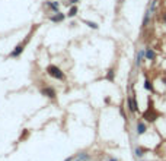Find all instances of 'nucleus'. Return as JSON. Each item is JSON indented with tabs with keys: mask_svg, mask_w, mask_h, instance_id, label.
<instances>
[{
	"mask_svg": "<svg viewBox=\"0 0 166 161\" xmlns=\"http://www.w3.org/2000/svg\"><path fill=\"white\" fill-rule=\"evenodd\" d=\"M160 116H162V114H160V113L155 109V106H153V100L149 97V106H147V109L141 113V119L144 121H149V123H155Z\"/></svg>",
	"mask_w": 166,
	"mask_h": 161,
	"instance_id": "nucleus-1",
	"label": "nucleus"
},
{
	"mask_svg": "<svg viewBox=\"0 0 166 161\" xmlns=\"http://www.w3.org/2000/svg\"><path fill=\"white\" fill-rule=\"evenodd\" d=\"M47 73H48L51 78H54V79H57V80L66 79L64 72H63L58 66H55V65H48V66H47Z\"/></svg>",
	"mask_w": 166,
	"mask_h": 161,
	"instance_id": "nucleus-2",
	"label": "nucleus"
},
{
	"mask_svg": "<svg viewBox=\"0 0 166 161\" xmlns=\"http://www.w3.org/2000/svg\"><path fill=\"white\" fill-rule=\"evenodd\" d=\"M29 38H31V35H28V37L25 38V41H23V42H19V44L15 47V50L10 53V57H19V56L22 54V51H23V48H25L26 42L29 41Z\"/></svg>",
	"mask_w": 166,
	"mask_h": 161,
	"instance_id": "nucleus-3",
	"label": "nucleus"
},
{
	"mask_svg": "<svg viewBox=\"0 0 166 161\" xmlns=\"http://www.w3.org/2000/svg\"><path fill=\"white\" fill-rule=\"evenodd\" d=\"M41 94L44 97L50 98V100H55V98H57V92H55V89H54L52 86H45V88H42Z\"/></svg>",
	"mask_w": 166,
	"mask_h": 161,
	"instance_id": "nucleus-4",
	"label": "nucleus"
},
{
	"mask_svg": "<svg viewBox=\"0 0 166 161\" xmlns=\"http://www.w3.org/2000/svg\"><path fill=\"white\" fill-rule=\"evenodd\" d=\"M135 132H137L138 136L144 135V133L147 132V121H144L143 119L137 120V124H135Z\"/></svg>",
	"mask_w": 166,
	"mask_h": 161,
	"instance_id": "nucleus-5",
	"label": "nucleus"
},
{
	"mask_svg": "<svg viewBox=\"0 0 166 161\" xmlns=\"http://www.w3.org/2000/svg\"><path fill=\"white\" fill-rule=\"evenodd\" d=\"M156 57H157L156 50H153L152 47H146V50H144V59L153 62V60H156Z\"/></svg>",
	"mask_w": 166,
	"mask_h": 161,
	"instance_id": "nucleus-6",
	"label": "nucleus"
},
{
	"mask_svg": "<svg viewBox=\"0 0 166 161\" xmlns=\"http://www.w3.org/2000/svg\"><path fill=\"white\" fill-rule=\"evenodd\" d=\"M64 19H66V15L61 13V12H55L52 16H50V21H51V22H55V24H57V22H63Z\"/></svg>",
	"mask_w": 166,
	"mask_h": 161,
	"instance_id": "nucleus-7",
	"label": "nucleus"
},
{
	"mask_svg": "<svg viewBox=\"0 0 166 161\" xmlns=\"http://www.w3.org/2000/svg\"><path fill=\"white\" fill-rule=\"evenodd\" d=\"M143 88H144L146 91H149V92H155V86H153V82H152V79H149V78H144V83H143Z\"/></svg>",
	"mask_w": 166,
	"mask_h": 161,
	"instance_id": "nucleus-8",
	"label": "nucleus"
},
{
	"mask_svg": "<svg viewBox=\"0 0 166 161\" xmlns=\"http://www.w3.org/2000/svg\"><path fill=\"white\" fill-rule=\"evenodd\" d=\"M150 16H152V12H150V10H147V12L144 13V18H143V22H141V28H143V29H146V28L149 27Z\"/></svg>",
	"mask_w": 166,
	"mask_h": 161,
	"instance_id": "nucleus-9",
	"label": "nucleus"
},
{
	"mask_svg": "<svg viewBox=\"0 0 166 161\" xmlns=\"http://www.w3.org/2000/svg\"><path fill=\"white\" fill-rule=\"evenodd\" d=\"M105 79L109 80V82H114V80H115V69H114V68L108 69V72H106V75H105Z\"/></svg>",
	"mask_w": 166,
	"mask_h": 161,
	"instance_id": "nucleus-10",
	"label": "nucleus"
},
{
	"mask_svg": "<svg viewBox=\"0 0 166 161\" xmlns=\"http://www.w3.org/2000/svg\"><path fill=\"white\" fill-rule=\"evenodd\" d=\"M45 6H47L48 9H51L52 12H58V7H60L58 1H47V3H45Z\"/></svg>",
	"mask_w": 166,
	"mask_h": 161,
	"instance_id": "nucleus-11",
	"label": "nucleus"
},
{
	"mask_svg": "<svg viewBox=\"0 0 166 161\" xmlns=\"http://www.w3.org/2000/svg\"><path fill=\"white\" fill-rule=\"evenodd\" d=\"M77 12H79V7H77L76 4H72V7L69 9V12H67L66 16H69V18H74V16L77 15Z\"/></svg>",
	"mask_w": 166,
	"mask_h": 161,
	"instance_id": "nucleus-12",
	"label": "nucleus"
},
{
	"mask_svg": "<svg viewBox=\"0 0 166 161\" xmlns=\"http://www.w3.org/2000/svg\"><path fill=\"white\" fill-rule=\"evenodd\" d=\"M143 59H144V50H141V51L137 54V57H135V66H141Z\"/></svg>",
	"mask_w": 166,
	"mask_h": 161,
	"instance_id": "nucleus-13",
	"label": "nucleus"
},
{
	"mask_svg": "<svg viewBox=\"0 0 166 161\" xmlns=\"http://www.w3.org/2000/svg\"><path fill=\"white\" fill-rule=\"evenodd\" d=\"M133 111H134V114L140 111V109H138V101H137L135 94H133Z\"/></svg>",
	"mask_w": 166,
	"mask_h": 161,
	"instance_id": "nucleus-14",
	"label": "nucleus"
},
{
	"mask_svg": "<svg viewBox=\"0 0 166 161\" xmlns=\"http://www.w3.org/2000/svg\"><path fill=\"white\" fill-rule=\"evenodd\" d=\"M127 109L131 114H134V111H133V95H128V98H127Z\"/></svg>",
	"mask_w": 166,
	"mask_h": 161,
	"instance_id": "nucleus-15",
	"label": "nucleus"
},
{
	"mask_svg": "<svg viewBox=\"0 0 166 161\" xmlns=\"http://www.w3.org/2000/svg\"><path fill=\"white\" fill-rule=\"evenodd\" d=\"M146 151H147L146 148H141V147H138V148H135V155H137L138 158H141V157H143V154H144Z\"/></svg>",
	"mask_w": 166,
	"mask_h": 161,
	"instance_id": "nucleus-16",
	"label": "nucleus"
},
{
	"mask_svg": "<svg viewBox=\"0 0 166 161\" xmlns=\"http://www.w3.org/2000/svg\"><path fill=\"white\" fill-rule=\"evenodd\" d=\"M83 22H84L87 27L93 28V29H98V28H99V27H98V24H95V22H90V21H86V19H83Z\"/></svg>",
	"mask_w": 166,
	"mask_h": 161,
	"instance_id": "nucleus-17",
	"label": "nucleus"
},
{
	"mask_svg": "<svg viewBox=\"0 0 166 161\" xmlns=\"http://www.w3.org/2000/svg\"><path fill=\"white\" fill-rule=\"evenodd\" d=\"M120 114L123 116V119H124V120H127V113H125V110H124V107H123V106L120 107Z\"/></svg>",
	"mask_w": 166,
	"mask_h": 161,
	"instance_id": "nucleus-18",
	"label": "nucleus"
},
{
	"mask_svg": "<svg viewBox=\"0 0 166 161\" xmlns=\"http://www.w3.org/2000/svg\"><path fill=\"white\" fill-rule=\"evenodd\" d=\"M160 19H162V22H163V25H166V9L160 13Z\"/></svg>",
	"mask_w": 166,
	"mask_h": 161,
	"instance_id": "nucleus-19",
	"label": "nucleus"
},
{
	"mask_svg": "<svg viewBox=\"0 0 166 161\" xmlns=\"http://www.w3.org/2000/svg\"><path fill=\"white\" fill-rule=\"evenodd\" d=\"M79 0H69V4H76Z\"/></svg>",
	"mask_w": 166,
	"mask_h": 161,
	"instance_id": "nucleus-20",
	"label": "nucleus"
},
{
	"mask_svg": "<svg viewBox=\"0 0 166 161\" xmlns=\"http://www.w3.org/2000/svg\"><path fill=\"white\" fill-rule=\"evenodd\" d=\"M160 80H162V83L166 86V75H165V76H162V79H160Z\"/></svg>",
	"mask_w": 166,
	"mask_h": 161,
	"instance_id": "nucleus-21",
	"label": "nucleus"
},
{
	"mask_svg": "<svg viewBox=\"0 0 166 161\" xmlns=\"http://www.w3.org/2000/svg\"><path fill=\"white\" fill-rule=\"evenodd\" d=\"M108 161H117V160H115V158H109Z\"/></svg>",
	"mask_w": 166,
	"mask_h": 161,
	"instance_id": "nucleus-22",
	"label": "nucleus"
}]
</instances>
